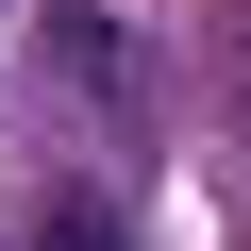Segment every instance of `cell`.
<instances>
[{
	"mask_svg": "<svg viewBox=\"0 0 251 251\" xmlns=\"http://www.w3.org/2000/svg\"><path fill=\"white\" fill-rule=\"evenodd\" d=\"M50 67H67L84 100H117V117H134V34H117V17H84V0H67V17H50Z\"/></svg>",
	"mask_w": 251,
	"mask_h": 251,
	"instance_id": "obj_1",
	"label": "cell"
},
{
	"mask_svg": "<svg viewBox=\"0 0 251 251\" xmlns=\"http://www.w3.org/2000/svg\"><path fill=\"white\" fill-rule=\"evenodd\" d=\"M34 251H134V234H117L100 184H50V201H34Z\"/></svg>",
	"mask_w": 251,
	"mask_h": 251,
	"instance_id": "obj_2",
	"label": "cell"
},
{
	"mask_svg": "<svg viewBox=\"0 0 251 251\" xmlns=\"http://www.w3.org/2000/svg\"><path fill=\"white\" fill-rule=\"evenodd\" d=\"M234 117H251V84H234Z\"/></svg>",
	"mask_w": 251,
	"mask_h": 251,
	"instance_id": "obj_3",
	"label": "cell"
}]
</instances>
